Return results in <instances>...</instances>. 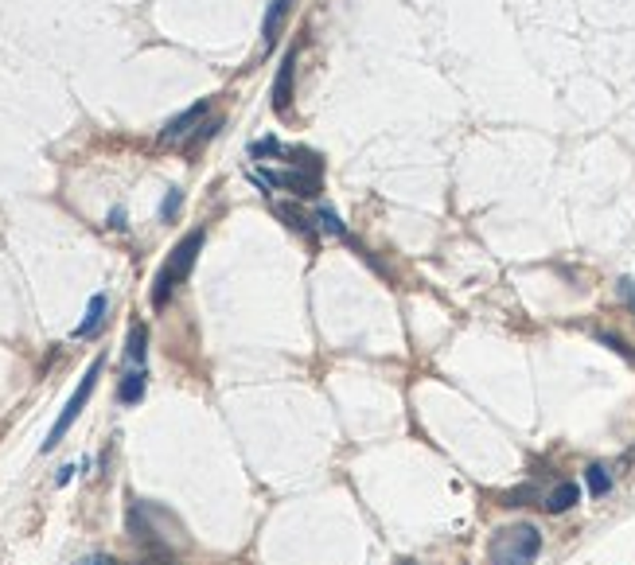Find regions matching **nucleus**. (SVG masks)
<instances>
[{"instance_id": "5", "label": "nucleus", "mask_w": 635, "mask_h": 565, "mask_svg": "<svg viewBox=\"0 0 635 565\" xmlns=\"http://www.w3.org/2000/svg\"><path fill=\"white\" fill-rule=\"evenodd\" d=\"M207 110H210V102H207V98H199L195 105H187L183 113H175L172 121L160 129V145H183V140H192Z\"/></svg>"}, {"instance_id": "15", "label": "nucleus", "mask_w": 635, "mask_h": 565, "mask_svg": "<svg viewBox=\"0 0 635 565\" xmlns=\"http://www.w3.org/2000/svg\"><path fill=\"white\" fill-rule=\"evenodd\" d=\"M285 145H281L277 137H265V140H254L250 145V157H285Z\"/></svg>"}, {"instance_id": "21", "label": "nucleus", "mask_w": 635, "mask_h": 565, "mask_svg": "<svg viewBox=\"0 0 635 565\" xmlns=\"http://www.w3.org/2000/svg\"><path fill=\"white\" fill-rule=\"evenodd\" d=\"M398 565H417V561H398Z\"/></svg>"}, {"instance_id": "1", "label": "nucleus", "mask_w": 635, "mask_h": 565, "mask_svg": "<svg viewBox=\"0 0 635 565\" xmlns=\"http://www.w3.org/2000/svg\"><path fill=\"white\" fill-rule=\"evenodd\" d=\"M542 554V531L534 523H511L499 526L487 543V561L491 565H534Z\"/></svg>"}, {"instance_id": "16", "label": "nucleus", "mask_w": 635, "mask_h": 565, "mask_svg": "<svg viewBox=\"0 0 635 565\" xmlns=\"http://www.w3.org/2000/svg\"><path fill=\"white\" fill-rule=\"evenodd\" d=\"M180 207H183V192H180V187H172V192L164 195V203H160V219L164 222L175 219V211H180Z\"/></svg>"}, {"instance_id": "20", "label": "nucleus", "mask_w": 635, "mask_h": 565, "mask_svg": "<svg viewBox=\"0 0 635 565\" xmlns=\"http://www.w3.org/2000/svg\"><path fill=\"white\" fill-rule=\"evenodd\" d=\"M620 292H624V297L631 300V309H635V285H631V281H620Z\"/></svg>"}, {"instance_id": "19", "label": "nucleus", "mask_w": 635, "mask_h": 565, "mask_svg": "<svg viewBox=\"0 0 635 565\" xmlns=\"http://www.w3.org/2000/svg\"><path fill=\"white\" fill-rule=\"evenodd\" d=\"M110 227H113V230H121V227H125V211H121V207H113V211H110Z\"/></svg>"}, {"instance_id": "17", "label": "nucleus", "mask_w": 635, "mask_h": 565, "mask_svg": "<svg viewBox=\"0 0 635 565\" xmlns=\"http://www.w3.org/2000/svg\"><path fill=\"white\" fill-rule=\"evenodd\" d=\"M601 344H608L613 351H620V355H628V359H631V347H628V344H624V339H620V336H601Z\"/></svg>"}, {"instance_id": "3", "label": "nucleus", "mask_w": 635, "mask_h": 565, "mask_svg": "<svg viewBox=\"0 0 635 565\" xmlns=\"http://www.w3.org/2000/svg\"><path fill=\"white\" fill-rule=\"evenodd\" d=\"M254 180L262 187H285V192H292L297 199H312V195H320V160L309 157L304 164H297V168H289V172L257 168Z\"/></svg>"}, {"instance_id": "14", "label": "nucleus", "mask_w": 635, "mask_h": 565, "mask_svg": "<svg viewBox=\"0 0 635 565\" xmlns=\"http://www.w3.org/2000/svg\"><path fill=\"white\" fill-rule=\"evenodd\" d=\"M316 219H320V227H324L327 234H332V238H344V242H347V227L339 222V215H335V211L327 207V203L316 207Z\"/></svg>"}, {"instance_id": "9", "label": "nucleus", "mask_w": 635, "mask_h": 565, "mask_svg": "<svg viewBox=\"0 0 635 565\" xmlns=\"http://www.w3.org/2000/svg\"><path fill=\"white\" fill-rule=\"evenodd\" d=\"M105 292H94L90 297V309H86V320H82L78 327H75V339H90V336H98V327H102V320H105Z\"/></svg>"}, {"instance_id": "8", "label": "nucleus", "mask_w": 635, "mask_h": 565, "mask_svg": "<svg viewBox=\"0 0 635 565\" xmlns=\"http://www.w3.org/2000/svg\"><path fill=\"white\" fill-rule=\"evenodd\" d=\"M145 386H148V374H145V367L129 371L125 379H121V386H117V402H121V406H137L140 398H145Z\"/></svg>"}, {"instance_id": "11", "label": "nucleus", "mask_w": 635, "mask_h": 565, "mask_svg": "<svg viewBox=\"0 0 635 565\" xmlns=\"http://www.w3.org/2000/svg\"><path fill=\"white\" fill-rule=\"evenodd\" d=\"M145 355H148V332H145V324H133V327H129L125 359L133 363V367H145Z\"/></svg>"}, {"instance_id": "12", "label": "nucleus", "mask_w": 635, "mask_h": 565, "mask_svg": "<svg viewBox=\"0 0 635 565\" xmlns=\"http://www.w3.org/2000/svg\"><path fill=\"white\" fill-rule=\"evenodd\" d=\"M585 484H589V496L593 499H601V496L613 491V472H608L604 464H589V468H585Z\"/></svg>"}, {"instance_id": "13", "label": "nucleus", "mask_w": 635, "mask_h": 565, "mask_svg": "<svg viewBox=\"0 0 635 565\" xmlns=\"http://www.w3.org/2000/svg\"><path fill=\"white\" fill-rule=\"evenodd\" d=\"M273 211H277V215H281V219H285V222H289V227H292V230H300V234H312V219H309V215H304V211H300V207H289V203H277Z\"/></svg>"}, {"instance_id": "4", "label": "nucleus", "mask_w": 635, "mask_h": 565, "mask_svg": "<svg viewBox=\"0 0 635 565\" xmlns=\"http://www.w3.org/2000/svg\"><path fill=\"white\" fill-rule=\"evenodd\" d=\"M102 367H105V359H94L90 367H86V374H82V382H78V390L70 394V402H67V409L58 414V421L51 426V433H47V441H43V453H51L58 441H63V433L75 426V417L86 409V402H90V394H94V386H98V374H102Z\"/></svg>"}, {"instance_id": "18", "label": "nucleus", "mask_w": 635, "mask_h": 565, "mask_svg": "<svg viewBox=\"0 0 635 565\" xmlns=\"http://www.w3.org/2000/svg\"><path fill=\"white\" fill-rule=\"evenodd\" d=\"M78 565H117L110 554H90V558H82Z\"/></svg>"}, {"instance_id": "6", "label": "nucleus", "mask_w": 635, "mask_h": 565, "mask_svg": "<svg viewBox=\"0 0 635 565\" xmlns=\"http://www.w3.org/2000/svg\"><path fill=\"white\" fill-rule=\"evenodd\" d=\"M292 70H297V47H289L285 58H281V70H277V82H273V110L285 113L289 102H292Z\"/></svg>"}, {"instance_id": "10", "label": "nucleus", "mask_w": 635, "mask_h": 565, "mask_svg": "<svg viewBox=\"0 0 635 565\" xmlns=\"http://www.w3.org/2000/svg\"><path fill=\"white\" fill-rule=\"evenodd\" d=\"M289 4H292V0H273V4H269L265 20H262V40H265V47H273V40L281 35V23H285V16H289Z\"/></svg>"}, {"instance_id": "7", "label": "nucleus", "mask_w": 635, "mask_h": 565, "mask_svg": "<svg viewBox=\"0 0 635 565\" xmlns=\"http://www.w3.org/2000/svg\"><path fill=\"white\" fill-rule=\"evenodd\" d=\"M577 499H581V488L573 484V480H566V484H558V488H554V491H550V496L542 499V507H546L550 515H566V511H569Z\"/></svg>"}, {"instance_id": "2", "label": "nucleus", "mask_w": 635, "mask_h": 565, "mask_svg": "<svg viewBox=\"0 0 635 565\" xmlns=\"http://www.w3.org/2000/svg\"><path fill=\"white\" fill-rule=\"evenodd\" d=\"M199 250H203V230H192V234H187V238L168 254V262L160 265L157 281H152V304H157V309H164V304L172 300L175 285H183V281H187V274H192Z\"/></svg>"}]
</instances>
